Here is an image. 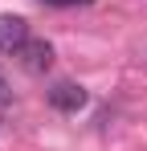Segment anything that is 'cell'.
Here are the masks:
<instances>
[{
  "mask_svg": "<svg viewBox=\"0 0 147 151\" xmlns=\"http://www.w3.org/2000/svg\"><path fill=\"white\" fill-rule=\"evenodd\" d=\"M17 57H21V65L29 70V74H45L49 65H53V45H49V41H41V37H29V41L21 45V53H17Z\"/></svg>",
  "mask_w": 147,
  "mask_h": 151,
  "instance_id": "1",
  "label": "cell"
},
{
  "mask_svg": "<svg viewBox=\"0 0 147 151\" xmlns=\"http://www.w3.org/2000/svg\"><path fill=\"white\" fill-rule=\"evenodd\" d=\"M49 106L61 110V114H78V110L86 106V90H82L78 82H57V86L49 90Z\"/></svg>",
  "mask_w": 147,
  "mask_h": 151,
  "instance_id": "2",
  "label": "cell"
},
{
  "mask_svg": "<svg viewBox=\"0 0 147 151\" xmlns=\"http://www.w3.org/2000/svg\"><path fill=\"white\" fill-rule=\"evenodd\" d=\"M24 41H29L24 17H0V53H21Z\"/></svg>",
  "mask_w": 147,
  "mask_h": 151,
  "instance_id": "3",
  "label": "cell"
},
{
  "mask_svg": "<svg viewBox=\"0 0 147 151\" xmlns=\"http://www.w3.org/2000/svg\"><path fill=\"white\" fill-rule=\"evenodd\" d=\"M49 8H74V4H94V0H41Z\"/></svg>",
  "mask_w": 147,
  "mask_h": 151,
  "instance_id": "4",
  "label": "cell"
},
{
  "mask_svg": "<svg viewBox=\"0 0 147 151\" xmlns=\"http://www.w3.org/2000/svg\"><path fill=\"white\" fill-rule=\"evenodd\" d=\"M8 106V82H4V74H0V110Z\"/></svg>",
  "mask_w": 147,
  "mask_h": 151,
  "instance_id": "5",
  "label": "cell"
}]
</instances>
